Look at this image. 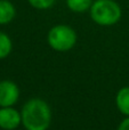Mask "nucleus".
Segmentation results:
<instances>
[{"instance_id":"1a4fd4ad","label":"nucleus","mask_w":129,"mask_h":130,"mask_svg":"<svg viewBox=\"0 0 129 130\" xmlns=\"http://www.w3.org/2000/svg\"><path fill=\"white\" fill-rule=\"evenodd\" d=\"M13 43L11 40L6 33L0 32V59L7 57L11 52Z\"/></svg>"},{"instance_id":"0eeeda50","label":"nucleus","mask_w":129,"mask_h":130,"mask_svg":"<svg viewBox=\"0 0 129 130\" xmlns=\"http://www.w3.org/2000/svg\"><path fill=\"white\" fill-rule=\"evenodd\" d=\"M116 105L126 117H129V87H122L116 96Z\"/></svg>"},{"instance_id":"9d476101","label":"nucleus","mask_w":129,"mask_h":130,"mask_svg":"<svg viewBox=\"0 0 129 130\" xmlns=\"http://www.w3.org/2000/svg\"><path fill=\"white\" fill-rule=\"evenodd\" d=\"M56 0H27L30 6L39 10H46L54 6Z\"/></svg>"},{"instance_id":"6e6552de","label":"nucleus","mask_w":129,"mask_h":130,"mask_svg":"<svg viewBox=\"0 0 129 130\" xmlns=\"http://www.w3.org/2000/svg\"><path fill=\"white\" fill-rule=\"evenodd\" d=\"M94 0H66V6L73 13H85L89 10Z\"/></svg>"},{"instance_id":"9b49d317","label":"nucleus","mask_w":129,"mask_h":130,"mask_svg":"<svg viewBox=\"0 0 129 130\" xmlns=\"http://www.w3.org/2000/svg\"><path fill=\"white\" fill-rule=\"evenodd\" d=\"M118 130H129V117L121 121V123L118 127Z\"/></svg>"},{"instance_id":"20e7f679","label":"nucleus","mask_w":129,"mask_h":130,"mask_svg":"<svg viewBox=\"0 0 129 130\" xmlns=\"http://www.w3.org/2000/svg\"><path fill=\"white\" fill-rule=\"evenodd\" d=\"M20 97V89L13 81H0V107L13 106L17 103Z\"/></svg>"},{"instance_id":"39448f33","label":"nucleus","mask_w":129,"mask_h":130,"mask_svg":"<svg viewBox=\"0 0 129 130\" xmlns=\"http://www.w3.org/2000/svg\"><path fill=\"white\" fill-rule=\"evenodd\" d=\"M22 123L21 113L13 106L0 107V128L4 130H14Z\"/></svg>"},{"instance_id":"f03ea898","label":"nucleus","mask_w":129,"mask_h":130,"mask_svg":"<svg viewBox=\"0 0 129 130\" xmlns=\"http://www.w3.org/2000/svg\"><path fill=\"white\" fill-rule=\"evenodd\" d=\"M90 17L101 26H111L120 21L122 10L114 0H95L91 5Z\"/></svg>"},{"instance_id":"f257e3e1","label":"nucleus","mask_w":129,"mask_h":130,"mask_svg":"<svg viewBox=\"0 0 129 130\" xmlns=\"http://www.w3.org/2000/svg\"><path fill=\"white\" fill-rule=\"evenodd\" d=\"M21 118L26 130H47L52 121V111L45 101L32 98L24 104Z\"/></svg>"},{"instance_id":"423d86ee","label":"nucleus","mask_w":129,"mask_h":130,"mask_svg":"<svg viewBox=\"0 0 129 130\" xmlns=\"http://www.w3.org/2000/svg\"><path fill=\"white\" fill-rule=\"evenodd\" d=\"M16 15L15 6L9 0H0V25L10 23Z\"/></svg>"},{"instance_id":"7ed1b4c3","label":"nucleus","mask_w":129,"mask_h":130,"mask_svg":"<svg viewBox=\"0 0 129 130\" xmlns=\"http://www.w3.org/2000/svg\"><path fill=\"white\" fill-rule=\"evenodd\" d=\"M47 40L49 46L56 52H69L77 42V33L69 25L58 24L49 30Z\"/></svg>"}]
</instances>
